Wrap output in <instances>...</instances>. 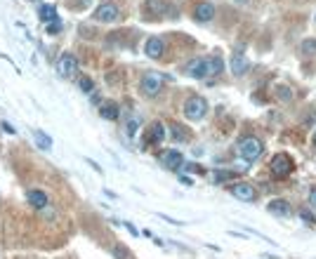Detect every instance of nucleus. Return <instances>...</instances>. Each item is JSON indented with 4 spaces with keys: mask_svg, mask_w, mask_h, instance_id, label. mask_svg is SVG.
I'll return each mask as SVG.
<instances>
[{
    "mask_svg": "<svg viewBox=\"0 0 316 259\" xmlns=\"http://www.w3.org/2000/svg\"><path fill=\"white\" fill-rule=\"evenodd\" d=\"M182 111H184L186 120H193V122L203 120V118L208 115V101L203 99V97H198V94H193V97H189V99L184 101Z\"/></svg>",
    "mask_w": 316,
    "mask_h": 259,
    "instance_id": "1",
    "label": "nucleus"
},
{
    "mask_svg": "<svg viewBox=\"0 0 316 259\" xmlns=\"http://www.w3.org/2000/svg\"><path fill=\"white\" fill-rule=\"evenodd\" d=\"M269 170H271V175L276 177V179H285V177L293 175L295 160L290 158L288 153H276V156L271 158V163H269Z\"/></svg>",
    "mask_w": 316,
    "mask_h": 259,
    "instance_id": "2",
    "label": "nucleus"
},
{
    "mask_svg": "<svg viewBox=\"0 0 316 259\" xmlns=\"http://www.w3.org/2000/svg\"><path fill=\"white\" fill-rule=\"evenodd\" d=\"M264 151V144L257 137H246L239 142V156L243 160H257Z\"/></svg>",
    "mask_w": 316,
    "mask_h": 259,
    "instance_id": "3",
    "label": "nucleus"
},
{
    "mask_svg": "<svg viewBox=\"0 0 316 259\" xmlns=\"http://www.w3.org/2000/svg\"><path fill=\"white\" fill-rule=\"evenodd\" d=\"M184 73L189 78H196V80H205V78H210V59H208V57L191 59L184 66Z\"/></svg>",
    "mask_w": 316,
    "mask_h": 259,
    "instance_id": "4",
    "label": "nucleus"
},
{
    "mask_svg": "<svg viewBox=\"0 0 316 259\" xmlns=\"http://www.w3.org/2000/svg\"><path fill=\"white\" fill-rule=\"evenodd\" d=\"M139 90H142V94L147 99H154V97H158L163 92V78L158 73H147L142 78V83H139Z\"/></svg>",
    "mask_w": 316,
    "mask_h": 259,
    "instance_id": "5",
    "label": "nucleus"
},
{
    "mask_svg": "<svg viewBox=\"0 0 316 259\" xmlns=\"http://www.w3.org/2000/svg\"><path fill=\"white\" fill-rule=\"evenodd\" d=\"M118 17H121V10H118L116 3H101L99 8L94 10L92 19L99 24H114L118 22Z\"/></svg>",
    "mask_w": 316,
    "mask_h": 259,
    "instance_id": "6",
    "label": "nucleus"
},
{
    "mask_svg": "<svg viewBox=\"0 0 316 259\" xmlns=\"http://www.w3.org/2000/svg\"><path fill=\"white\" fill-rule=\"evenodd\" d=\"M57 73L62 78H73L78 73V59L71 52H64L59 59H57Z\"/></svg>",
    "mask_w": 316,
    "mask_h": 259,
    "instance_id": "7",
    "label": "nucleus"
},
{
    "mask_svg": "<svg viewBox=\"0 0 316 259\" xmlns=\"http://www.w3.org/2000/svg\"><path fill=\"white\" fill-rule=\"evenodd\" d=\"M232 196H236L239 200H246V203H253L255 198H257V191H255L253 184H248V182H236L232 184Z\"/></svg>",
    "mask_w": 316,
    "mask_h": 259,
    "instance_id": "8",
    "label": "nucleus"
},
{
    "mask_svg": "<svg viewBox=\"0 0 316 259\" xmlns=\"http://www.w3.org/2000/svg\"><path fill=\"white\" fill-rule=\"evenodd\" d=\"M165 135H168V132H165V125H163L161 120H156V122H151V125H149L144 142H147V146H158V144H163Z\"/></svg>",
    "mask_w": 316,
    "mask_h": 259,
    "instance_id": "9",
    "label": "nucleus"
},
{
    "mask_svg": "<svg viewBox=\"0 0 316 259\" xmlns=\"http://www.w3.org/2000/svg\"><path fill=\"white\" fill-rule=\"evenodd\" d=\"M161 163H163V168H168V170H179V168H184V156H182L179 149H168L161 156Z\"/></svg>",
    "mask_w": 316,
    "mask_h": 259,
    "instance_id": "10",
    "label": "nucleus"
},
{
    "mask_svg": "<svg viewBox=\"0 0 316 259\" xmlns=\"http://www.w3.org/2000/svg\"><path fill=\"white\" fill-rule=\"evenodd\" d=\"M163 52H165V43H163V38H158V36H151V38L144 43V54H147L149 59H161Z\"/></svg>",
    "mask_w": 316,
    "mask_h": 259,
    "instance_id": "11",
    "label": "nucleus"
},
{
    "mask_svg": "<svg viewBox=\"0 0 316 259\" xmlns=\"http://www.w3.org/2000/svg\"><path fill=\"white\" fill-rule=\"evenodd\" d=\"M193 19L198 24H210L215 19V5L213 3H198L193 10Z\"/></svg>",
    "mask_w": 316,
    "mask_h": 259,
    "instance_id": "12",
    "label": "nucleus"
},
{
    "mask_svg": "<svg viewBox=\"0 0 316 259\" xmlns=\"http://www.w3.org/2000/svg\"><path fill=\"white\" fill-rule=\"evenodd\" d=\"M26 198H29V203H31L36 210H45V207L50 205L47 193H45V191H40V189H29V191H26Z\"/></svg>",
    "mask_w": 316,
    "mask_h": 259,
    "instance_id": "13",
    "label": "nucleus"
},
{
    "mask_svg": "<svg viewBox=\"0 0 316 259\" xmlns=\"http://www.w3.org/2000/svg\"><path fill=\"white\" fill-rule=\"evenodd\" d=\"M267 210H269L271 214H276V217H290V214H293V207H290V203H288V200H283V198L269 200Z\"/></svg>",
    "mask_w": 316,
    "mask_h": 259,
    "instance_id": "14",
    "label": "nucleus"
},
{
    "mask_svg": "<svg viewBox=\"0 0 316 259\" xmlns=\"http://www.w3.org/2000/svg\"><path fill=\"white\" fill-rule=\"evenodd\" d=\"M99 115L104 120H118V118H121V106H118L116 101H101Z\"/></svg>",
    "mask_w": 316,
    "mask_h": 259,
    "instance_id": "15",
    "label": "nucleus"
},
{
    "mask_svg": "<svg viewBox=\"0 0 316 259\" xmlns=\"http://www.w3.org/2000/svg\"><path fill=\"white\" fill-rule=\"evenodd\" d=\"M229 66H232L234 76H246L248 69H250V61L246 59V54H234L232 61H229Z\"/></svg>",
    "mask_w": 316,
    "mask_h": 259,
    "instance_id": "16",
    "label": "nucleus"
},
{
    "mask_svg": "<svg viewBox=\"0 0 316 259\" xmlns=\"http://www.w3.org/2000/svg\"><path fill=\"white\" fill-rule=\"evenodd\" d=\"M144 10H147V15H151V17H163L170 10V3L168 0H147Z\"/></svg>",
    "mask_w": 316,
    "mask_h": 259,
    "instance_id": "17",
    "label": "nucleus"
},
{
    "mask_svg": "<svg viewBox=\"0 0 316 259\" xmlns=\"http://www.w3.org/2000/svg\"><path fill=\"white\" fill-rule=\"evenodd\" d=\"M38 15H40V22H43V24L59 22V17H57V8H54V5H43Z\"/></svg>",
    "mask_w": 316,
    "mask_h": 259,
    "instance_id": "18",
    "label": "nucleus"
},
{
    "mask_svg": "<svg viewBox=\"0 0 316 259\" xmlns=\"http://www.w3.org/2000/svg\"><path fill=\"white\" fill-rule=\"evenodd\" d=\"M139 127H142V122H139V118H128L125 120V137H130V139H135L139 135Z\"/></svg>",
    "mask_w": 316,
    "mask_h": 259,
    "instance_id": "19",
    "label": "nucleus"
},
{
    "mask_svg": "<svg viewBox=\"0 0 316 259\" xmlns=\"http://www.w3.org/2000/svg\"><path fill=\"white\" fill-rule=\"evenodd\" d=\"M210 59V78L213 76H220L224 71V59L220 57V54H213V57H208Z\"/></svg>",
    "mask_w": 316,
    "mask_h": 259,
    "instance_id": "20",
    "label": "nucleus"
},
{
    "mask_svg": "<svg viewBox=\"0 0 316 259\" xmlns=\"http://www.w3.org/2000/svg\"><path fill=\"white\" fill-rule=\"evenodd\" d=\"M33 137H36V144H38L43 151H50V149H52V139L47 137V135H43L40 130H33Z\"/></svg>",
    "mask_w": 316,
    "mask_h": 259,
    "instance_id": "21",
    "label": "nucleus"
},
{
    "mask_svg": "<svg viewBox=\"0 0 316 259\" xmlns=\"http://www.w3.org/2000/svg\"><path fill=\"white\" fill-rule=\"evenodd\" d=\"M300 52L304 54V57H314V54H316V38H304V40H302Z\"/></svg>",
    "mask_w": 316,
    "mask_h": 259,
    "instance_id": "22",
    "label": "nucleus"
},
{
    "mask_svg": "<svg viewBox=\"0 0 316 259\" xmlns=\"http://www.w3.org/2000/svg\"><path fill=\"white\" fill-rule=\"evenodd\" d=\"M276 99H281V101H290L293 99V90L288 87V85H276Z\"/></svg>",
    "mask_w": 316,
    "mask_h": 259,
    "instance_id": "23",
    "label": "nucleus"
},
{
    "mask_svg": "<svg viewBox=\"0 0 316 259\" xmlns=\"http://www.w3.org/2000/svg\"><path fill=\"white\" fill-rule=\"evenodd\" d=\"M78 87H80V92H85V94H92V92H94V83H92V78L83 76L80 80H78Z\"/></svg>",
    "mask_w": 316,
    "mask_h": 259,
    "instance_id": "24",
    "label": "nucleus"
},
{
    "mask_svg": "<svg viewBox=\"0 0 316 259\" xmlns=\"http://www.w3.org/2000/svg\"><path fill=\"white\" fill-rule=\"evenodd\" d=\"M172 137L177 139V142H189V135H186L184 127H179V125H172Z\"/></svg>",
    "mask_w": 316,
    "mask_h": 259,
    "instance_id": "25",
    "label": "nucleus"
},
{
    "mask_svg": "<svg viewBox=\"0 0 316 259\" xmlns=\"http://www.w3.org/2000/svg\"><path fill=\"white\" fill-rule=\"evenodd\" d=\"M234 172H227V170H217L215 172V182H232L234 179Z\"/></svg>",
    "mask_w": 316,
    "mask_h": 259,
    "instance_id": "26",
    "label": "nucleus"
},
{
    "mask_svg": "<svg viewBox=\"0 0 316 259\" xmlns=\"http://www.w3.org/2000/svg\"><path fill=\"white\" fill-rule=\"evenodd\" d=\"M300 217H302L304 221H307V224H316L314 212H309V210H300Z\"/></svg>",
    "mask_w": 316,
    "mask_h": 259,
    "instance_id": "27",
    "label": "nucleus"
},
{
    "mask_svg": "<svg viewBox=\"0 0 316 259\" xmlns=\"http://www.w3.org/2000/svg\"><path fill=\"white\" fill-rule=\"evenodd\" d=\"M59 31H62V22L47 24V33H59Z\"/></svg>",
    "mask_w": 316,
    "mask_h": 259,
    "instance_id": "28",
    "label": "nucleus"
},
{
    "mask_svg": "<svg viewBox=\"0 0 316 259\" xmlns=\"http://www.w3.org/2000/svg\"><path fill=\"white\" fill-rule=\"evenodd\" d=\"M114 257L116 259H128V250H123V247H114Z\"/></svg>",
    "mask_w": 316,
    "mask_h": 259,
    "instance_id": "29",
    "label": "nucleus"
},
{
    "mask_svg": "<svg viewBox=\"0 0 316 259\" xmlns=\"http://www.w3.org/2000/svg\"><path fill=\"white\" fill-rule=\"evenodd\" d=\"M123 226H125V229H128V231H130L132 236H139V231H137V229H135V226H132L130 221H123Z\"/></svg>",
    "mask_w": 316,
    "mask_h": 259,
    "instance_id": "30",
    "label": "nucleus"
},
{
    "mask_svg": "<svg viewBox=\"0 0 316 259\" xmlns=\"http://www.w3.org/2000/svg\"><path fill=\"white\" fill-rule=\"evenodd\" d=\"M85 163H87V165H90V168H92L94 172H101V168H99V165H97V163H94L92 158H85Z\"/></svg>",
    "mask_w": 316,
    "mask_h": 259,
    "instance_id": "31",
    "label": "nucleus"
},
{
    "mask_svg": "<svg viewBox=\"0 0 316 259\" xmlns=\"http://www.w3.org/2000/svg\"><path fill=\"white\" fill-rule=\"evenodd\" d=\"M309 203H311V207H316V189L309 191Z\"/></svg>",
    "mask_w": 316,
    "mask_h": 259,
    "instance_id": "32",
    "label": "nucleus"
},
{
    "mask_svg": "<svg viewBox=\"0 0 316 259\" xmlns=\"http://www.w3.org/2000/svg\"><path fill=\"white\" fill-rule=\"evenodd\" d=\"M161 219L170 221V224H175V226H179V224H182V221H177V219H172V217H168V214H161Z\"/></svg>",
    "mask_w": 316,
    "mask_h": 259,
    "instance_id": "33",
    "label": "nucleus"
},
{
    "mask_svg": "<svg viewBox=\"0 0 316 259\" xmlns=\"http://www.w3.org/2000/svg\"><path fill=\"white\" fill-rule=\"evenodd\" d=\"M3 130H5V132H8V135H15V127H12V125H10V122H3Z\"/></svg>",
    "mask_w": 316,
    "mask_h": 259,
    "instance_id": "34",
    "label": "nucleus"
},
{
    "mask_svg": "<svg viewBox=\"0 0 316 259\" xmlns=\"http://www.w3.org/2000/svg\"><path fill=\"white\" fill-rule=\"evenodd\" d=\"M184 168L189 170V172H200V168H198V165H184Z\"/></svg>",
    "mask_w": 316,
    "mask_h": 259,
    "instance_id": "35",
    "label": "nucleus"
},
{
    "mask_svg": "<svg viewBox=\"0 0 316 259\" xmlns=\"http://www.w3.org/2000/svg\"><path fill=\"white\" fill-rule=\"evenodd\" d=\"M311 144L316 146V130H314V135H311Z\"/></svg>",
    "mask_w": 316,
    "mask_h": 259,
    "instance_id": "36",
    "label": "nucleus"
},
{
    "mask_svg": "<svg viewBox=\"0 0 316 259\" xmlns=\"http://www.w3.org/2000/svg\"><path fill=\"white\" fill-rule=\"evenodd\" d=\"M241 3H246V0H241Z\"/></svg>",
    "mask_w": 316,
    "mask_h": 259,
    "instance_id": "37",
    "label": "nucleus"
},
{
    "mask_svg": "<svg viewBox=\"0 0 316 259\" xmlns=\"http://www.w3.org/2000/svg\"><path fill=\"white\" fill-rule=\"evenodd\" d=\"M314 22H316V17H314Z\"/></svg>",
    "mask_w": 316,
    "mask_h": 259,
    "instance_id": "38",
    "label": "nucleus"
}]
</instances>
